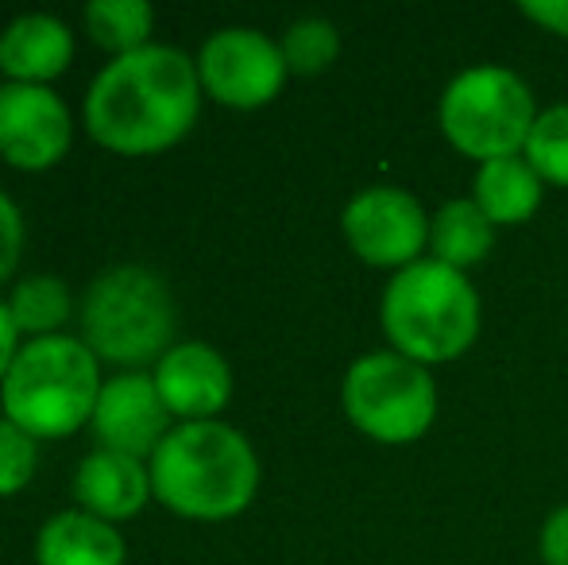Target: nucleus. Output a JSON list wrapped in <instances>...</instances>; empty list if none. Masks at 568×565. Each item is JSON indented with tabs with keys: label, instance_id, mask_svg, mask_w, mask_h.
Returning a JSON list of instances; mask_svg holds the SVG:
<instances>
[{
	"label": "nucleus",
	"instance_id": "obj_1",
	"mask_svg": "<svg viewBox=\"0 0 568 565\" xmlns=\"http://www.w3.org/2000/svg\"><path fill=\"white\" fill-rule=\"evenodd\" d=\"M202 101L194 54L174 43H148L109 59L93 74L82 101V124L90 140L113 155H159L194 132Z\"/></svg>",
	"mask_w": 568,
	"mask_h": 565
},
{
	"label": "nucleus",
	"instance_id": "obj_2",
	"mask_svg": "<svg viewBox=\"0 0 568 565\" xmlns=\"http://www.w3.org/2000/svg\"><path fill=\"white\" fill-rule=\"evenodd\" d=\"M151 496L194 523H225L247 512L260 492V453L225 418L174 423L148 461Z\"/></svg>",
	"mask_w": 568,
	"mask_h": 565
},
{
	"label": "nucleus",
	"instance_id": "obj_3",
	"mask_svg": "<svg viewBox=\"0 0 568 565\" xmlns=\"http://www.w3.org/2000/svg\"><path fill=\"white\" fill-rule=\"evenodd\" d=\"M78 337L101 364L124 372L155 369L174 345L179 302L163 272L148 264H109L85 283L78 299Z\"/></svg>",
	"mask_w": 568,
	"mask_h": 565
},
{
	"label": "nucleus",
	"instance_id": "obj_4",
	"mask_svg": "<svg viewBox=\"0 0 568 565\" xmlns=\"http://www.w3.org/2000/svg\"><path fill=\"white\" fill-rule=\"evenodd\" d=\"M101 384V361L78 333L31 337L0 384V415L36 442H62L90 426Z\"/></svg>",
	"mask_w": 568,
	"mask_h": 565
},
{
	"label": "nucleus",
	"instance_id": "obj_5",
	"mask_svg": "<svg viewBox=\"0 0 568 565\" xmlns=\"http://www.w3.org/2000/svg\"><path fill=\"white\" fill-rule=\"evenodd\" d=\"M379 325L390 349L418 364H449L479 337V294L456 268L434 256L395 272L379 299Z\"/></svg>",
	"mask_w": 568,
	"mask_h": 565
},
{
	"label": "nucleus",
	"instance_id": "obj_6",
	"mask_svg": "<svg viewBox=\"0 0 568 565\" xmlns=\"http://www.w3.org/2000/svg\"><path fill=\"white\" fill-rule=\"evenodd\" d=\"M445 140L476 163L523 155L538 121L534 93L507 67H471L456 74L437 109Z\"/></svg>",
	"mask_w": 568,
	"mask_h": 565
},
{
	"label": "nucleus",
	"instance_id": "obj_7",
	"mask_svg": "<svg viewBox=\"0 0 568 565\" xmlns=\"http://www.w3.org/2000/svg\"><path fill=\"white\" fill-rule=\"evenodd\" d=\"M348 423L379 445H410L437 418V380L426 364L383 349L348 364L341 384Z\"/></svg>",
	"mask_w": 568,
	"mask_h": 565
},
{
	"label": "nucleus",
	"instance_id": "obj_8",
	"mask_svg": "<svg viewBox=\"0 0 568 565\" xmlns=\"http://www.w3.org/2000/svg\"><path fill=\"white\" fill-rule=\"evenodd\" d=\"M194 67L205 98L225 109H240V113L271 105L291 78L278 39L260 28H244V23L205 36L194 54Z\"/></svg>",
	"mask_w": 568,
	"mask_h": 565
},
{
	"label": "nucleus",
	"instance_id": "obj_9",
	"mask_svg": "<svg viewBox=\"0 0 568 565\" xmlns=\"http://www.w3.org/2000/svg\"><path fill=\"white\" fill-rule=\"evenodd\" d=\"M341 229L348 249L372 268H403L418 264L429 249V218L398 186H367L344 205Z\"/></svg>",
	"mask_w": 568,
	"mask_h": 565
},
{
	"label": "nucleus",
	"instance_id": "obj_10",
	"mask_svg": "<svg viewBox=\"0 0 568 565\" xmlns=\"http://www.w3.org/2000/svg\"><path fill=\"white\" fill-rule=\"evenodd\" d=\"M74 143V113L54 85L4 82L0 90V159L16 171H51Z\"/></svg>",
	"mask_w": 568,
	"mask_h": 565
},
{
	"label": "nucleus",
	"instance_id": "obj_11",
	"mask_svg": "<svg viewBox=\"0 0 568 565\" xmlns=\"http://www.w3.org/2000/svg\"><path fill=\"white\" fill-rule=\"evenodd\" d=\"M90 430L98 437V450L151 461L159 442L174 430V415L166 411L151 372H116L101 384Z\"/></svg>",
	"mask_w": 568,
	"mask_h": 565
},
{
	"label": "nucleus",
	"instance_id": "obj_12",
	"mask_svg": "<svg viewBox=\"0 0 568 565\" xmlns=\"http://www.w3.org/2000/svg\"><path fill=\"white\" fill-rule=\"evenodd\" d=\"M159 395H163L166 411L174 423H205V418H221V411L232 400V364L225 361L221 349L210 341H174L159 364L151 369Z\"/></svg>",
	"mask_w": 568,
	"mask_h": 565
},
{
	"label": "nucleus",
	"instance_id": "obj_13",
	"mask_svg": "<svg viewBox=\"0 0 568 565\" xmlns=\"http://www.w3.org/2000/svg\"><path fill=\"white\" fill-rule=\"evenodd\" d=\"M78 36L54 12H20L0 28V74L4 82L51 85L70 70Z\"/></svg>",
	"mask_w": 568,
	"mask_h": 565
},
{
	"label": "nucleus",
	"instance_id": "obj_14",
	"mask_svg": "<svg viewBox=\"0 0 568 565\" xmlns=\"http://www.w3.org/2000/svg\"><path fill=\"white\" fill-rule=\"evenodd\" d=\"M70 496H74V507L105 523L135 519L148 507V500H155L148 461L113 450H93L78 461L74 476H70Z\"/></svg>",
	"mask_w": 568,
	"mask_h": 565
},
{
	"label": "nucleus",
	"instance_id": "obj_15",
	"mask_svg": "<svg viewBox=\"0 0 568 565\" xmlns=\"http://www.w3.org/2000/svg\"><path fill=\"white\" fill-rule=\"evenodd\" d=\"M36 565H128V543L116 523L62 507L36 531Z\"/></svg>",
	"mask_w": 568,
	"mask_h": 565
},
{
	"label": "nucleus",
	"instance_id": "obj_16",
	"mask_svg": "<svg viewBox=\"0 0 568 565\" xmlns=\"http://www.w3.org/2000/svg\"><path fill=\"white\" fill-rule=\"evenodd\" d=\"M541 190L546 182L538 179L530 163L523 155L510 159H491V163H479L476 186H471V202L484 210V218L499 225H526V221L538 213Z\"/></svg>",
	"mask_w": 568,
	"mask_h": 565
},
{
	"label": "nucleus",
	"instance_id": "obj_17",
	"mask_svg": "<svg viewBox=\"0 0 568 565\" xmlns=\"http://www.w3.org/2000/svg\"><path fill=\"white\" fill-rule=\"evenodd\" d=\"M495 249V225L471 198H453L429 218V252L437 264L468 272Z\"/></svg>",
	"mask_w": 568,
	"mask_h": 565
},
{
	"label": "nucleus",
	"instance_id": "obj_18",
	"mask_svg": "<svg viewBox=\"0 0 568 565\" xmlns=\"http://www.w3.org/2000/svg\"><path fill=\"white\" fill-rule=\"evenodd\" d=\"M8 310H12L16 325H20L23 341L31 337H51V333H67L62 325L78 314V299L62 275L51 272H31L20 275L8 286Z\"/></svg>",
	"mask_w": 568,
	"mask_h": 565
},
{
	"label": "nucleus",
	"instance_id": "obj_19",
	"mask_svg": "<svg viewBox=\"0 0 568 565\" xmlns=\"http://www.w3.org/2000/svg\"><path fill=\"white\" fill-rule=\"evenodd\" d=\"M85 36L109 51V59L120 54H132L140 47L155 43L151 31H155V8L148 0H93L82 8Z\"/></svg>",
	"mask_w": 568,
	"mask_h": 565
},
{
	"label": "nucleus",
	"instance_id": "obj_20",
	"mask_svg": "<svg viewBox=\"0 0 568 565\" xmlns=\"http://www.w3.org/2000/svg\"><path fill=\"white\" fill-rule=\"evenodd\" d=\"M286 70L298 78H317L341 59V31L325 16H302L278 39Z\"/></svg>",
	"mask_w": 568,
	"mask_h": 565
},
{
	"label": "nucleus",
	"instance_id": "obj_21",
	"mask_svg": "<svg viewBox=\"0 0 568 565\" xmlns=\"http://www.w3.org/2000/svg\"><path fill=\"white\" fill-rule=\"evenodd\" d=\"M523 159L538 171L549 186H568V105H554L538 113L530 129V140L523 148Z\"/></svg>",
	"mask_w": 568,
	"mask_h": 565
},
{
	"label": "nucleus",
	"instance_id": "obj_22",
	"mask_svg": "<svg viewBox=\"0 0 568 565\" xmlns=\"http://www.w3.org/2000/svg\"><path fill=\"white\" fill-rule=\"evenodd\" d=\"M39 468V442L0 415V500L20 496Z\"/></svg>",
	"mask_w": 568,
	"mask_h": 565
},
{
	"label": "nucleus",
	"instance_id": "obj_23",
	"mask_svg": "<svg viewBox=\"0 0 568 565\" xmlns=\"http://www.w3.org/2000/svg\"><path fill=\"white\" fill-rule=\"evenodd\" d=\"M23 244H28V225H23V210L4 186H0V286L16 283L23 260Z\"/></svg>",
	"mask_w": 568,
	"mask_h": 565
},
{
	"label": "nucleus",
	"instance_id": "obj_24",
	"mask_svg": "<svg viewBox=\"0 0 568 565\" xmlns=\"http://www.w3.org/2000/svg\"><path fill=\"white\" fill-rule=\"evenodd\" d=\"M538 551L546 565H568V504L557 507V512L541 523Z\"/></svg>",
	"mask_w": 568,
	"mask_h": 565
},
{
	"label": "nucleus",
	"instance_id": "obj_25",
	"mask_svg": "<svg viewBox=\"0 0 568 565\" xmlns=\"http://www.w3.org/2000/svg\"><path fill=\"white\" fill-rule=\"evenodd\" d=\"M518 12L530 23H538V28H546L549 36L568 39V0H523Z\"/></svg>",
	"mask_w": 568,
	"mask_h": 565
},
{
	"label": "nucleus",
	"instance_id": "obj_26",
	"mask_svg": "<svg viewBox=\"0 0 568 565\" xmlns=\"http://www.w3.org/2000/svg\"><path fill=\"white\" fill-rule=\"evenodd\" d=\"M20 345H23V333H20V325H16L12 310H8V299H0V384H4Z\"/></svg>",
	"mask_w": 568,
	"mask_h": 565
},
{
	"label": "nucleus",
	"instance_id": "obj_27",
	"mask_svg": "<svg viewBox=\"0 0 568 565\" xmlns=\"http://www.w3.org/2000/svg\"><path fill=\"white\" fill-rule=\"evenodd\" d=\"M0 90H4V74H0Z\"/></svg>",
	"mask_w": 568,
	"mask_h": 565
}]
</instances>
